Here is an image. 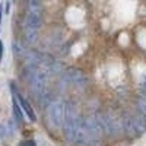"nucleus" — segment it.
I'll use <instances>...</instances> for the list:
<instances>
[{
	"label": "nucleus",
	"mask_w": 146,
	"mask_h": 146,
	"mask_svg": "<svg viewBox=\"0 0 146 146\" xmlns=\"http://www.w3.org/2000/svg\"><path fill=\"white\" fill-rule=\"evenodd\" d=\"M137 108H139V111L142 115L146 117V96H140V98L137 100Z\"/></svg>",
	"instance_id": "7"
},
{
	"label": "nucleus",
	"mask_w": 146,
	"mask_h": 146,
	"mask_svg": "<svg viewBox=\"0 0 146 146\" xmlns=\"http://www.w3.org/2000/svg\"><path fill=\"white\" fill-rule=\"evenodd\" d=\"M19 146H35V142H34V140H31V139H28V140L21 142V143H19Z\"/></svg>",
	"instance_id": "9"
},
{
	"label": "nucleus",
	"mask_w": 146,
	"mask_h": 146,
	"mask_svg": "<svg viewBox=\"0 0 146 146\" xmlns=\"http://www.w3.org/2000/svg\"><path fill=\"white\" fill-rule=\"evenodd\" d=\"M12 104H13V111H15V115H16L18 121H21L22 120V113L19 110V102H18V98L15 96V94H13V101H12Z\"/></svg>",
	"instance_id": "8"
},
{
	"label": "nucleus",
	"mask_w": 146,
	"mask_h": 146,
	"mask_svg": "<svg viewBox=\"0 0 146 146\" xmlns=\"http://www.w3.org/2000/svg\"><path fill=\"white\" fill-rule=\"evenodd\" d=\"M10 86H12V89H13V94H15V96L18 98V102H19V105L22 107V110H23V111H25V114L28 115V118H29L31 121H35V118H36V117H35V114H34V111H32V108H31L29 102H28L25 98H23L22 95H19V94L16 92L15 85H10Z\"/></svg>",
	"instance_id": "6"
},
{
	"label": "nucleus",
	"mask_w": 146,
	"mask_h": 146,
	"mask_svg": "<svg viewBox=\"0 0 146 146\" xmlns=\"http://www.w3.org/2000/svg\"><path fill=\"white\" fill-rule=\"evenodd\" d=\"M124 130L131 137L140 136L142 133L146 131V117L140 115V114L126 117L124 118Z\"/></svg>",
	"instance_id": "4"
},
{
	"label": "nucleus",
	"mask_w": 146,
	"mask_h": 146,
	"mask_svg": "<svg viewBox=\"0 0 146 146\" xmlns=\"http://www.w3.org/2000/svg\"><path fill=\"white\" fill-rule=\"evenodd\" d=\"M63 79L76 88H86L88 86V78L78 69H67L63 73Z\"/></svg>",
	"instance_id": "5"
},
{
	"label": "nucleus",
	"mask_w": 146,
	"mask_h": 146,
	"mask_svg": "<svg viewBox=\"0 0 146 146\" xmlns=\"http://www.w3.org/2000/svg\"><path fill=\"white\" fill-rule=\"evenodd\" d=\"M42 22V6L40 2L32 0L28 5V13L25 19V38L28 42H34L36 40V35L41 28Z\"/></svg>",
	"instance_id": "2"
},
{
	"label": "nucleus",
	"mask_w": 146,
	"mask_h": 146,
	"mask_svg": "<svg viewBox=\"0 0 146 146\" xmlns=\"http://www.w3.org/2000/svg\"><path fill=\"white\" fill-rule=\"evenodd\" d=\"M142 91H143V96H146V79H145V82L142 83Z\"/></svg>",
	"instance_id": "10"
},
{
	"label": "nucleus",
	"mask_w": 146,
	"mask_h": 146,
	"mask_svg": "<svg viewBox=\"0 0 146 146\" xmlns=\"http://www.w3.org/2000/svg\"><path fill=\"white\" fill-rule=\"evenodd\" d=\"M67 114V102L62 100H53L47 107V120L53 129L64 126V120Z\"/></svg>",
	"instance_id": "3"
},
{
	"label": "nucleus",
	"mask_w": 146,
	"mask_h": 146,
	"mask_svg": "<svg viewBox=\"0 0 146 146\" xmlns=\"http://www.w3.org/2000/svg\"><path fill=\"white\" fill-rule=\"evenodd\" d=\"M47 72H44L38 66H27L23 70V78H25L34 98H36L38 101H41L47 95Z\"/></svg>",
	"instance_id": "1"
}]
</instances>
